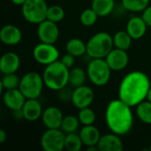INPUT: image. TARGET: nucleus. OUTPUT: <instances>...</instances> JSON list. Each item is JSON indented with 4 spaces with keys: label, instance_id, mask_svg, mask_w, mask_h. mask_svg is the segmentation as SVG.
<instances>
[{
    "label": "nucleus",
    "instance_id": "obj_8",
    "mask_svg": "<svg viewBox=\"0 0 151 151\" xmlns=\"http://www.w3.org/2000/svg\"><path fill=\"white\" fill-rule=\"evenodd\" d=\"M65 134L60 129H47L40 140L41 147L45 151H62L65 149Z\"/></svg>",
    "mask_w": 151,
    "mask_h": 151
},
{
    "label": "nucleus",
    "instance_id": "obj_10",
    "mask_svg": "<svg viewBox=\"0 0 151 151\" xmlns=\"http://www.w3.org/2000/svg\"><path fill=\"white\" fill-rule=\"evenodd\" d=\"M37 36L42 42L55 44L59 37V28L57 23L47 19L39 23L37 27Z\"/></svg>",
    "mask_w": 151,
    "mask_h": 151
},
{
    "label": "nucleus",
    "instance_id": "obj_19",
    "mask_svg": "<svg viewBox=\"0 0 151 151\" xmlns=\"http://www.w3.org/2000/svg\"><path fill=\"white\" fill-rule=\"evenodd\" d=\"M20 66V58L14 52L4 53L0 59V71L3 74L14 73Z\"/></svg>",
    "mask_w": 151,
    "mask_h": 151
},
{
    "label": "nucleus",
    "instance_id": "obj_17",
    "mask_svg": "<svg viewBox=\"0 0 151 151\" xmlns=\"http://www.w3.org/2000/svg\"><path fill=\"white\" fill-rule=\"evenodd\" d=\"M148 25L142 16L131 17L127 24L126 30L131 35L133 40H139L142 38L147 32Z\"/></svg>",
    "mask_w": 151,
    "mask_h": 151
},
{
    "label": "nucleus",
    "instance_id": "obj_13",
    "mask_svg": "<svg viewBox=\"0 0 151 151\" xmlns=\"http://www.w3.org/2000/svg\"><path fill=\"white\" fill-rule=\"evenodd\" d=\"M64 117L62 111L58 107L50 106L43 110L41 119L47 129H56L60 128Z\"/></svg>",
    "mask_w": 151,
    "mask_h": 151
},
{
    "label": "nucleus",
    "instance_id": "obj_34",
    "mask_svg": "<svg viewBox=\"0 0 151 151\" xmlns=\"http://www.w3.org/2000/svg\"><path fill=\"white\" fill-rule=\"evenodd\" d=\"M60 61H61L67 68L71 69L72 67L74 66V64H75V57L73 56L72 54H69V53L66 52V54H65V55L61 58Z\"/></svg>",
    "mask_w": 151,
    "mask_h": 151
},
{
    "label": "nucleus",
    "instance_id": "obj_36",
    "mask_svg": "<svg viewBox=\"0 0 151 151\" xmlns=\"http://www.w3.org/2000/svg\"><path fill=\"white\" fill-rule=\"evenodd\" d=\"M7 139V134L4 129H0V143H4Z\"/></svg>",
    "mask_w": 151,
    "mask_h": 151
},
{
    "label": "nucleus",
    "instance_id": "obj_11",
    "mask_svg": "<svg viewBox=\"0 0 151 151\" xmlns=\"http://www.w3.org/2000/svg\"><path fill=\"white\" fill-rule=\"evenodd\" d=\"M94 97L95 94L93 89L88 86L82 85L73 88L71 102L75 108L81 110L89 107L94 101Z\"/></svg>",
    "mask_w": 151,
    "mask_h": 151
},
{
    "label": "nucleus",
    "instance_id": "obj_30",
    "mask_svg": "<svg viewBox=\"0 0 151 151\" xmlns=\"http://www.w3.org/2000/svg\"><path fill=\"white\" fill-rule=\"evenodd\" d=\"M65 10L60 5L54 4L48 7L47 16H46L47 19L51 20L55 23H58L65 19Z\"/></svg>",
    "mask_w": 151,
    "mask_h": 151
},
{
    "label": "nucleus",
    "instance_id": "obj_28",
    "mask_svg": "<svg viewBox=\"0 0 151 151\" xmlns=\"http://www.w3.org/2000/svg\"><path fill=\"white\" fill-rule=\"evenodd\" d=\"M150 0H121L123 7L131 12H142L149 5Z\"/></svg>",
    "mask_w": 151,
    "mask_h": 151
},
{
    "label": "nucleus",
    "instance_id": "obj_9",
    "mask_svg": "<svg viewBox=\"0 0 151 151\" xmlns=\"http://www.w3.org/2000/svg\"><path fill=\"white\" fill-rule=\"evenodd\" d=\"M59 50L51 43L42 42L36 44L33 50V58L40 65H48L59 58Z\"/></svg>",
    "mask_w": 151,
    "mask_h": 151
},
{
    "label": "nucleus",
    "instance_id": "obj_15",
    "mask_svg": "<svg viewBox=\"0 0 151 151\" xmlns=\"http://www.w3.org/2000/svg\"><path fill=\"white\" fill-rule=\"evenodd\" d=\"M1 42L8 46H14L19 44L22 40V32L15 25H4L0 30Z\"/></svg>",
    "mask_w": 151,
    "mask_h": 151
},
{
    "label": "nucleus",
    "instance_id": "obj_23",
    "mask_svg": "<svg viewBox=\"0 0 151 151\" xmlns=\"http://www.w3.org/2000/svg\"><path fill=\"white\" fill-rule=\"evenodd\" d=\"M87 78V71L85 72L81 67L73 66L69 71V86L73 88H75L85 85Z\"/></svg>",
    "mask_w": 151,
    "mask_h": 151
},
{
    "label": "nucleus",
    "instance_id": "obj_32",
    "mask_svg": "<svg viewBox=\"0 0 151 151\" xmlns=\"http://www.w3.org/2000/svg\"><path fill=\"white\" fill-rule=\"evenodd\" d=\"M78 119L83 126L94 125L96 121V113L90 107H86L79 110Z\"/></svg>",
    "mask_w": 151,
    "mask_h": 151
},
{
    "label": "nucleus",
    "instance_id": "obj_1",
    "mask_svg": "<svg viewBox=\"0 0 151 151\" xmlns=\"http://www.w3.org/2000/svg\"><path fill=\"white\" fill-rule=\"evenodd\" d=\"M150 87V80L145 73L130 72L119 83V98L131 107H135L147 99Z\"/></svg>",
    "mask_w": 151,
    "mask_h": 151
},
{
    "label": "nucleus",
    "instance_id": "obj_16",
    "mask_svg": "<svg viewBox=\"0 0 151 151\" xmlns=\"http://www.w3.org/2000/svg\"><path fill=\"white\" fill-rule=\"evenodd\" d=\"M97 146L100 151H122L124 150V144L120 135L112 132L102 135Z\"/></svg>",
    "mask_w": 151,
    "mask_h": 151
},
{
    "label": "nucleus",
    "instance_id": "obj_21",
    "mask_svg": "<svg viewBox=\"0 0 151 151\" xmlns=\"http://www.w3.org/2000/svg\"><path fill=\"white\" fill-rule=\"evenodd\" d=\"M91 8L99 17L110 15L115 8V0H92Z\"/></svg>",
    "mask_w": 151,
    "mask_h": 151
},
{
    "label": "nucleus",
    "instance_id": "obj_22",
    "mask_svg": "<svg viewBox=\"0 0 151 151\" xmlns=\"http://www.w3.org/2000/svg\"><path fill=\"white\" fill-rule=\"evenodd\" d=\"M65 50L75 58L81 57L87 54V43H85L81 39L74 37L68 40L65 44Z\"/></svg>",
    "mask_w": 151,
    "mask_h": 151
},
{
    "label": "nucleus",
    "instance_id": "obj_29",
    "mask_svg": "<svg viewBox=\"0 0 151 151\" xmlns=\"http://www.w3.org/2000/svg\"><path fill=\"white\" fill-rule=\"evenodd\" d=\"M19 83H20V79L16 74V73L3 74L1 80V91L3 90V88H4L5 90L18 88L19 87Z\"/></svg>",
    "mask_w": 151,
    "mask_h": 151
},
{
    "label": "nucleus",
    "instance_id": "obj_38",
    "mask_svg": "<svg viewBox=\"0 0 151 151\" xmlns=\"http://www.w3.org/2000/svg\"><path fill=\"white\" fill-rule=\"evenodd\" d=\"M147 100H149L150 102H151V87H150V91H149L148 96H147Z\"/></svg>",
    "mask_w": 151,
    "mask_h": 151
},
{
    "label": "nucleus",
    "instance_id": "obj_27",
    "mask_svg": "<svg viewBox=\"0 0 151 151\" xmlns=\"http://www.w3.org/2000/svg\"><path fill=\"white\" fill-rule=\"evenodd\" d=\"M81 122L78 117L74 115H66L64 117L60 129L66 134L71 133H76Z\"/></svg>",
    "mask_w": 151,
    "mask_h": 151
},
{
    "label": "nucleus",
    "instance_id": "obj_25",
    "mask_svg": "<svg viewBox=\"0 0 151 151\" xmlns=\"http://www.w3.org/2000/svg\"><path fill=\"white\" fill-rule=\"evenodd\" d=\"M135 114L137 118L144 124L151 125V102L145 100L135 106Z\"/></svg>",
    "mask_w": 151,
    "mask_h": 151
},
{
    "label": "nucleus",
    "instance_id": "obj_39",
    "mask_svg": "<svg viewBox=\"0 0 151 151\" xmlns=\"http://www.w3.org/2000/svg\"><path fill=\"white\" fill-rule=\"evenodd\" d=\"M149 150L151 151V142H150V148H149Z\"/></svg>",
    "mask_w": 151,
    "mask_h": 151
},
{
    "label": "nucleus",
    "instance_id": "obj_26",
    "mask_svg": "<svg viewBox=\"0 0 151 151\" xmlns=\"http://www.w3.org/2000/svg\"><path fill=\"white\" fill-rule=\"evenodd\" d=\"M82 140L79 134L71 133L65 134V150L68 151H80L83 146Z\"/></svg>",
    "mask_w": 151,
    "mask_h": 151
},
{
    "label": "nucleus",
    "instance_id": "obj_35",
    "mask_svg": "<svg viewBox=\"0 0 151 151\" xmlns=\"http://www.w3.org/2000/svg\"><path fill=\"white\" fill-rule=\"evenodd\" d=\"M142 17L148 25V27H151V5H149L142 13Z\"/></svg>",
    "mask_w": 151,
    "mask_h": 151
},
{
    "label": "nucleus",
    "instance_id": "obj_2",
    "mask_svg": "<svg viewBox=\"0 0 151 151\" xmlns=\"http://www.w3.org/2000/svg\"><path fill=\"white\" fill-rule=\"evenodd\" d=\"M132 108L119 98L108 104L105 110V123L111 132L122 136L131 131L134 126Z\"/></svg>",
    "mask_w": 151,
    "mask_h": 151
},
{
    "label": "nucleus",
    "instance_id": "obj_12",
    "mask_svg": "<svg viewBox=\"0 0 151 151\" xmlns=\"http://www.w3.org/2000/svg\"><path fill=\"white\" fill-rule=\"evenodd\" d=\"M105 60L112 71L124 70L129 63V56L127 50L113 48L105 57Z\"/></svg>",
    "mask_w": 151,
    "mask_h": 151
},
{
    "label": "nucleus",
    "instance_id": "obj_4",
    "mask_svg": "<svg viewBox=\"0 0 151 151\" xmlns=\"http://www.w3.org/2000/svg\"><path fill=\"white\" fill-rule=\"evenodd\" d=\"M114 48L112 36L104 31L92 35L87 42V55L90 58H105Z\"/></svg>",
    "mask_w": 151,
    "mask_h": 151
},
{
    "label": "nucleus",
    "instance_id": "obj_6",
    "mask_svg": "<svg viewBox=\"0 0 151 151\" xmlns=\"http://www.w3.org/2000/svg\"><path fill=\"white\" fill-rule=\"evenodd\" d=\"M44 86L42 75L36 72H28L21 77L19 88L27 99H31L38 98Z\"/></svg>",
    "mask_w": 151,
    "mask_h": 151
},
{
    "label": "nucleus",
    "instance_id": "obj_14",
    "mask_svg": "<svg viewBox=\"0 0 151 151\" xmlns=\"http://www.w3.org/2000/svg\"><path fill=\"white\" fill-rule=\"evenodd\" d=\"M26 100V96L23 95V93L20 91L19 88L5 90V92L3 95L4 104L12 111L21 110Z\"/></svg>",
    "mask_w": 151,
    "mask_h": 151
},
{
    "label": "nucleus",
    "instance_id": "obj_7",
    "mask_svg": "<svg viewBox=\"0 0 151 151\" xmlns=\"http://www.w3.org/2000/svg\"><path fill=\"white\" fill-rule=\"evenodd\" d=\"M48 7L45 0H27L21 6V13L26 21L38 25L46 19Z\"/></svg>",
    "mask_w": 151,
    "mask_h": 151
},
{
    "label": "nucleus",
    "instance_id": "obj_20",
    "mask_svg": "<svg viewBox=\"0 0 151 151\" xmlns=\"http://www.w3.org/2000/svg\"><path fill=\"white\" fill-rule=\"evenodd\" d=\"M83 144L88 148L90 146L97 145L100 138L101 134L99 129L95 127L94 125H88V126H83V127L80 130L79 133Z\"/></svg>",
    "mask_w": 151,
    "mask_h": 151
},
{
    "label": "nucleus",
    "instance_id": "obj_37",
    "mask_svg": "<svg viewBox=\"0 0 151 151\" xmlns=\"http://www.w3.org/2000/svg\"><path fill=\"white\" fill-rule=\"evenodd\" d=\"M27 0H11V2L14 4V5H18V6H22Z\"/></svg>",
    "mask_w": 151,
    "mask_h": 151
},
{
    "label": "nucleus",
    "instance_id": "obj_24",
    "mask_svg": "<svg viewBox=\"0 0 151 151\" xmlns=\"http://www.w3.org/2000/svg\"><path fill=\"white\" fill-rule=\"evenodd\" d=\"M112 38H113L114 48L127 51V50H129V48L132 45L133 38L127 33V30H119L116 32L112 36Z\"/></svg>",
    "mask_w": 151,
    "mask_h": 151
},
{
    "label": "nucleus",
    "instance_id": "obj_5",
    "mask_svg": "<svg viewBox=\"0 0 151 151\" xmlns=\"http://www.w3.org/2000/svg\"><path fill=\"white\" fill-rule=\"evenodd\" d=\"M111 71L105 58H91L87 66L88 79L95 86L103 87L110 81Z\"/></svg>",
    "mask_w": 151,
    "mask_h": 151
},
{
    "label": "nucleus",
    "instance_id": "obj_31",
    "mask_svg": "<svg viewBox=\"0 0 151 151\" xmlns=\"http://www.w3.org/2000/svg\"><path fill=\"white\" fill-rule=\"evenodd\" d=\"M98 17V14L92 8H87L81 13L80 21L84 27H92L96 23Z\"/></svg>",
    "mask_w": 151,
    "mask_h": 151
},
{
    "label": "nucleus",
    "instance_id": "obj_33",
    "mask_svg": "<svg viewBox=\"0 0 151 151\" xmlns=\"http://www.w3.org/2000/svg\"><path fill=\"white\" fill-rule=\"evenodd\" d=\"M73 92V89H71L67 85L65 88L58 90V96L61 101L68 102V101H71V99H72Z\"/></svg>",
    "mask_w": 151,
    "mask_h": 151
},
{
    "label": "nucleus",
    "instance_id": "obj_18",
    "mask_svg": "<svg viewBox=\"0 0 151 151\" xmlns=\"http://www.w3.org/2000/svg\"><path fill=\"white\" fill-rule=\"evenodd\" d=\"M21 110L23 118L27 121H35L39 119L42 118L43 112L42 104L38 101V98L27 99Z\"/></svg>",
    "mask_w": 151,
    "mask_h": 151
},
{
    "label": "nucleus",
    "instance_id": "obj_3",
    "mask_svg": "<svg viewBox=\"0 0 151 151\" xmlns=\"http://www.w3.org/2000/svg\"><path fill=\"white\" fill-rule=\"evenodd\" d=\"M69 71L60 60H57L45 66L42 78L45 87L53 91H58L69 85Z\"/></svg>",
    "mask_w": 151,
    "mask_h": 151
}]
</instances>
